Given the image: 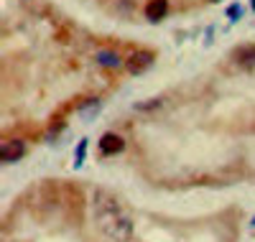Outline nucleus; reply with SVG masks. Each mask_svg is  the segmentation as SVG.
I'll return each mask as SVG.
<instances>
[{
    "label": "nucleus",
    "mask_w": 255,
    "mask_h": 242,
    "mask_svg": "<svg viewBox=\"0 0 255 242\" xmlns=\"http://www.w3.org/2000/svg\"><path fill=\"white\" fill-rule=\"evenodd\" d=\"M92 214L97 227L115 242H128L133 237V219L125 214L120 202L108 191H95L92 196Z\"/></svg>",
    "instance_id": "obj_1"
},
{
    "label": "nucleus",
    "mask_w": 255,
    "mask_h": 242,
    "mask_svg": "<svg viewBox=\"0 0 255 242\" xmlns=\"http://www.w3.org/2000/svg\"><path fill=\"white\" fill-rule=\"evenodd\" d=\"M151 64H153V54L151 51H135V54L128 56L125 67H128L130 74H143L145 69H151Z\"/></svg>",
    "instance_id": "obj_2"
},
{
    "label": "nucleus",
    "mask_w": 255,
    "mask_h": 242,
    "mask_svg": "<svg viewBox=\"0 0 255 242\" xmlns=\"http://www.w3.org/2000/svg\"><path fill=\"white\" fill-rule=\"evenodd\" d=\"M26 153V143L23 140H5L3 148H0V161L3 163H15L23 158Z\"/></svg>",
    "instance_id": "obj_3"
},
{
    "label": "nucleus",
    "mask_w": 255,
    "mask_h": 242,
    "mask_svg": "<svg viewBox=\"0 0 255 242\" xmlns=\"http://www.w3.org/2000/svg\"><path fill=\"white\" fill-rule=\"evenodd\" d=\"M232 61H235L238 67H243V69H250V67H255V46H253V43H245V46H238L235 51H232Z\"/></svg>",
    "instance_id": "obj_4"
},
{
    "label": "nucleus",
    "mask_w": 255,
    "mask_h": 242,
    "mask_svg": "<svg viewBox=\"0 0 255 242\" xmlns=\"http://www.w3.org/2000/svg\"><path fill=\"white\" fill-rule=\"evenodd\" d=\"M123 148H125V140H123L120 135H115V133H105V135L100 138V150L105 153V156L123 153Z\"/></svg>",
    "instance_id": "obj_5"
},
{
    "label": "nucleus",
    "mask_w": 255,
    "mask_h": 242,
    "mask_svg": "<svg viewBox=\"0 0 255 242\" xmlns=\"http://www.w3.org/2000/svg\"><path fill=\"white\" fill-rule=\"evenodd\" d=\"M97 64H100V67L115 69V67H120V64H123V59H120V54L113 51V49H102V51H97Z\"/></svg>",
    "instance_id": "obj_6"
},
{
    "label": "nucleus",
    "mask_w": 255,
    "mask_h": 242,
    "mask_svg": "<svg viewBox=\"0 0 255 242\" xmlns=\"http://www.w3.org/2000/svg\"><path fill=\"white\" fill-rule=\"evenodd\" d=\"M166 10H168V0H151L145 8V15L151 20H161L166 15Z\"/></svg>",
    "instance_id": "obj_7"
},
{
    "label": "nucleus",
    "mask_w": 255,
    "mask_h": 242,
    "mask_svg": "<svg viewBox=\"0 0 255 242\" xmlns=\"http://www.w3.org/2000/svg\"><path fill=\"white\" fill-rule=\"evenodd\" d=\"M84 150H87V138L79 140V145H77V161H74V166H77V168L84 163Z\"/></svg>",
    "instance_id": "obj_8"
},
{
    "label": "nucleus",
    "mask_w": 255,
    "mask_h": 242,
    "mask_svg": "<svg viewBox=\"0 0 255 242\" xmlns=\"http://www.w3.org/2000/svg\"><path fill=\"white\" fill-rule=\"evenodd\" d=\"M240 13H243V8H240V5H238V3H232V5H230V8H227V18H230V20H232V23H235V20H238V18H240Z\"/></svg>",
    "instance_id": "obj_9"
},
{
    "label": "nucleus",
    "mask_w": 255,
    "mask_h": 242,
    "mask_svg": "<svg viewBox=\"0 0 255 242\" xmlns=\"http://www.w3.org/2000/svg\"><path fill=\"white\" fill-rule=\"evenodd\" d=\"M250 5H253V10H255V0H250Z\"/></svg>",
    "instance_id": "obj_10"
},
{
    "label": "nucleus",
    "mask_w": 255,
    "mask_h": 242,
    "mask_svg": "<svg viewBox=\"0 0 255 242\" xmlns=\"http://www.w3.org/2000/svg\"><path fill=\"white\" fill-rule=\"evenodd\" d=\"M250 225H253V227H255V217H253V222H250Z\"/></svg>",
    "instance_id": "obj_11"
}]
</instances>
